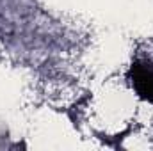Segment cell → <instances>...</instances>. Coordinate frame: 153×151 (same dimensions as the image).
<instances>
[{"mask_svg": "<svg viewBox=\"0 0 153 151\" xmlns=\"http://www.w3.org/2000/svg\"><path fill=\"white\" fill-rule=\"evenodd\" d=\"M130 80L139 96L153 100V68L146 62H135L130 68Z\"/></svg>", "mask_w": 153, "mask_h": 151, "instance_id": "1", "label": "cell"}]
</instances>
